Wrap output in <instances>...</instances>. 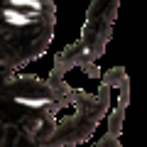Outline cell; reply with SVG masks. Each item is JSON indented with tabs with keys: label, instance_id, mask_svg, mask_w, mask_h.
<instances>
[{
	"label": "cell",
	"instance_id": "cell-1",
	"mask_svg": "<svg viewBox=\"0 0 147 147\" xmlns=\"http://www.w3.org/2000/svg\"><path fill=\"white\" fill-rule=\"evenodd\" d=\"M54 34V5L42 0L0 3V71L42 57Z\"/></svg>",
	"mask_w": 147,
	"mask_h": 147
},
{
	"label": "cell",
	"instance_id": "cell-2",
	"mask_svg": "<svg viewBox=\"0 0 147 147\" xmlns=\"http://www.w3.org/2000/svg\"><path fill=\"white\" fill-rule=\"evenodd\" d=\"M118 7H120L118 0H96V3H91L84 32H81L79 42H74L81 54V69L88 76H98V69L93 66V61L105 52L110 37H113Z\"/></svg>",
	"mask_w": 147,
	"mask_h": 147
},
{
	"label": "cell",
	"instance_id": "cell-3",
	"mask_svg": "<svg viewBox=\"0 0 147 147\" xmlns=\"http://www.w3.org/2000/svg\"><path fill=\"white\" fill-rule=\"evenodd\" d=\"M100 84H105L108 88H123L125 84H130V79H127V71L123 66H115V69H108L103 74Z\"/></svg>",
	"mask_w": 147,
	"mask_h": 147
},
{
	"label": "cell",
	"instance_id": "cell-4",
	"mask_svg": "<svg viewBox=\"0 0 147 147\" xmlns=\"http://www.w3.org/2000/svg\"><path fill=\"white\" fill-rule=\"evenodd\" d=\"M123 120H125V110L115 105L113 115L108 118V132H110V135H118V137H120V132H123Z\"/></svg>",
	"mask_w": 147,
	"mask_h": 147
},
{
	"label": "cell",
	"instance_id": "cell-5",
	"mask_svg": "<svg viewBox=\"0 0 147 147\" xmlns=\"http://www.w3.org/2000/svg\"><path fill=\"white\" fill-rule=\"evenodd\" d=\"M93 147H123V145H120V137H118V135H110V132H105V135L100 137V140L96 142Z\"/></svg>",
	"mask_w": 147,
	"mask_h": 147
}]
</instances>
